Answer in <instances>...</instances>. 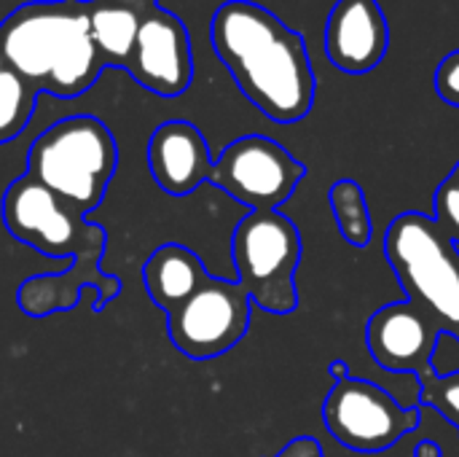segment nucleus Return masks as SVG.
Returning a JSON list of instances; mask_svg holds the SVG:
<instances>
[{
  "mask_svg": "<svg viewBox=\"0 0 459 457\" xmlns=\"http://www.w3.org/2000/svg\"><path fill=\"white\" fill-rule=\"evenodd\" d=\"M108 3H116V5L132 8V11H137L140 16H143V13H148L151 8H156V5H159V0H108Z\"/></svg>",
  "mask_w": 459,
  "mask_h": 457,
  "instance_id": "obj_24",
  "label": "nucleus"
},
{
  "mask_svg": "<svg viewBox=\"0 0 459 457\" xmlns=\"http://www.w3.org/2000/svg\"><path fill=\"white\" fill-rule=\"evenodd\" d=\"M385 259L438 329L459 342V248L428 213H401L385 232Z\"/></svg>",
  "mask_w": 459,
  "mask_h": 457,
  "instance_id": "obj_2",
  "label": "nucleus"
},
{
  "mask_svg": "<svg viewBox=\"0 0 459 457\" xmlns=\"http://www.w3.org/2000/svg\"><path fill=\"white\" fill-rule=\"evenodd\" d=\"M102 67L105 65H102L94 38H91L89 8H86V3H81V11L70 27L67 43H65L43 92H51L56 97H75L97 81Z\"/></svg>",
  "mask_w": 459,
  "mask_h": 457,
  "instance_id": "obj_15",
  "label": "nucleus"
},
{
  "mask_svg": "<svg viewBox=\"0 0 459 457\" xmlns=\"http://www.w3.org/2000/svg\"><path fill=\"white\" fill-rule=\"evenodd\" d=\"M436 92L444 102L459 108V48L449 51L436 70Z\"/></svg>",
  "mask_w": 459,
  "mask_h": 457,
  "instance_id": "obj_21",
  "label": "nucleus"
},
{
  "mask_svg": "<svg viewBox=\"0 0 459 457\" xmlns=\"http://www.w3.org/2000/svg\"><path fill=\"white\" fill-rule=\"evenodd\" d=\"M116 170V140L94 116L51 124L30 148V178L75 210L94 207Z\"/></svg>",
  "mask_w": 459,
  "mask_h": 457,
  "instance_id": "obj_3",
  "label": "nucleus"
},
{
  "mask_svg": "<svg viewBox=\"0 0 459 457\" xmlns=\"http://www.w3.org/2000/svg\"><path fill=\"white\" fill-rule=\"evenodd\" d=\"M148 164L156 183L172 194L186 197L210 180L212 159L204 135L191 121H164L148 143Z\"/></svg>",
  "mask_w": 459,
  "mask_h": 457,
  "instance_id": "obj_13",
  "label": "nucleus"
},
{
  "mask_svg": "<svg viewBox=\"0 0 459 457\" xmlns=\"http://www.w3.org/2000/svg\"><path fill=\"white\" fill-rule=\"evenodd\" d=\"M328 202H331V210H333V218L344 242L352 248H366L371 242L374 224H371V210H368L363 189L355 180L342 178L331 186Z\"/></svg>",
  "mask_w": 459,
  "mask_h": 457,
  "instance_id": "obj_17",
  "label": "nucleus"
},
{
  "mask_svg": "<svg viewBox=\"0 0 459 457\" xmlns=\"http://www.w3.org/2000/svg\"><path fill=\"white\" fill-rule=\"evenodd\" d=\"M250 310L253 299L239 280L207 277L188 302L169 312V337L188 358H218L247 334Z\"/></svg>",
  "mask_w": 459,
  "mask_h": 457,
  "instance_id": "obj_7",
  "label": "nucleus"
},
{
  "mask_svg": "<svg viewBox=\"0 0 459 457\" xmlns=\"http://www.w3.org/2000/svg\"><path fill=\"white\" fill-rule=\"evenodd\" d=\"M390 46V24L377 0H339L323 32L325 57L344 73L374 70Z\"/></svg>",
  "mask_w": 459,
  "mask_h": 457,
  "instance_id": "obj_11",
  "label": "nucleus"
},
{
  "mask_svg": "<svg viewBox=\"0 0 459 457\" xmlns=\"http://www.w3.org/2000/svg\"><path fill=\"white\" fill-rule=\"evenodd\" d=\"M3 215L8 232L16 240L48 256H62L75 242L78 226L59 202V197L30 175L11 183L3 199Z\"/></svg>",
  "mask_w": 459,
  "mask_h": 457,
  "instance_id": "obj_12",
  "label": "nucleus"
},
{
  "mask_svg": "<svg viewBox=\"0 0 459 457\" xmlns=\"http://www.w3.org/2000/svg\"><path fill=\"white\" fill-rule=\"evenodd\" d=\"M277 457H325V453H323V447H320L317 439H312V436H299V439L288 442V444L280 450V455Z\"/></svg>",
  "mask_w": 459,
  "mask_h": 457,
  "instance_id": "obj_22",
  "label": "nucleus"
},
{
  "mask_svg": "<svg viewBox=\"0 0 459 457\" xmlns=\"http://www.w3.org/2000/svg\"><path fill=\"white\" fill-rule=\"evenodd\" d=\"M132 78L159 97H178L191 86L194 57L186 24L164 8H151L140 19L137 43L129 59Z\"/></svg>",
  "mask_w": 459,
  "mask_h": 457,
  "instance_id": "obj_10",
  "label": "nucleus"
},
{
  "mask_svg": "<svg viewBox=\"0 0 459 457\" xmlns=\"http://www.w3.org/2000/svg\"><path fill=\"white\" fill-rule=\"evenodd\" d=\"M328 374L333 377V382H342V380H347V377H352L350 372H347V361H331L328 364Z\"/></svg>",
  "mask_w": 459,
  "mask_h": 457,
  "instance_id": "obj_25",
  "label": "nucleus"
},
{
  "mask_svg": "<svg viewBox=\"0 0 459 457\" xmlns=\"http://www.w3.org/2000/svg\"><path fill=\"white\" fill-rule=\"evenodd\" d=\"M143 280H145L151 299L161 310L175 312L183 302H188L207 283V272L199 256L191 253L188 248L164 245L148 259L143 269Z\"/></svg>",
  "mask_w": 459,
  "mask_h": 457,
  "instance_id": "obj_14",
  "label": "nucleus"
},
{
  "mask_svg": "<svg viewBox=\"0 0 459 457\" xmlns=\"http://www.w3.org/2000/svg\"><path fill=\"white\" fill-rule=\"evenodd\" d=\"M35 92L38 89L32 83L5 65L0 51V143L16 137L27 127L35 110Z\"/></svg>",
  "mask_w": 459,
  "mask_h": 457,
  "instance_id": "obj_18",
  "label": "nucleus"
},
{
  "mask_svg": "<svg viewBox=\"0 0 459 457\" xmlns=\"http://www.w3.org/2000/svg\"><path fill=\"white\" fill-rule=\"evenodd\" d=\"M414 457H444V447L433 439H422L414 450Z\"/></svg>",
  "mask_w": 459,
  "mask_h": 457,
  "instance_id": "obj_23",
  "label": "nucleus"
},
{
  "mask_svg": "<svg viewBox=\"0 0 459 457\" xmlns=\"http://www.w3.org/2000/svg\"><path fill=\"white\" fill-rule=\"evenodd\" d=\"M78 11V0H38L19 5L0 24V51L5 65L35 89H43Z\"/></svg>",
  "mask_w": 459,
  "mask_h": 457,
  "instance_id": "obj_8",
  "label": "nucleus"
},
{
  "mask_svg": "<svg viewBox=\"0 0 459 457\" xmlns=\"http://www.w3.org/2000/svg\"><path fill=\"white\" fill-rule=\"evenodd\" d=\"M328 434L355 453H385L422 423L420 407H403L382 385L347 377L333 382L323 401Z\"/></svg>",
  "mask_w": 459,
  "mask_h": 457,
  "instance_id": "obj_5",
  "label": "nucleus"
},
{
  "mask_svg": "<svg viewBox=\"0 0 459 457\" xmlns=\"http://www.w3.org/2000/svg\"><path fill=\"white\" fill-rule=\"evenodd\" d=\"M433 218L459 248V162L433 194Z\"/></svg>",
  "mask_w": 459,
  "mask_h": 457,
  "instance_id": "obj_20",
  "label": "nucleus"
},
{
  "mask_svg": "<svg viewBox=\"0 0 459 457\" xmlns=\"http://www.w3.org/2000/svg\"><path fill=\"white\" fill-rule=\"evenodd\" d=\"M86 8H89L91 38H94L102 65L129 67L143 16L132 8H124L108 0H89Z\"/></svg>",
  "mask_w": 459,
  "mask_h": 457,
  "instance_id": "obj_16",
  "label": "nucleus"
},
{
  "mask_svg": "<svg viewBox=\"0 0 459 457\" xmlns=\"http://www.w3.org/2000/svg\"><path fill=\"white\" fill-rule=\"evenodd\" d=\"M444 331L414 302H393L377 310L366 326V347L374 361L393 374L422 377L433 369Z\"/></svg>",
  "mask_w": 459,
  "mask_h": 457,
  "instance_id": "obj_9",
  "label": "nucleus"
},
{
  "mask_svg": "<svg viewBox=\"0 0 459 457\" xmlns=\"http://www.w3.org/2000/svg\"><path fill=\"white\" fill-rule=\"evenodd\" d=\"M231 256L239 286L255 307L274 315H288L299 307L296 272L301 264V234L288 215L280 210L247 213L234 229Z\"/></svg>",
  "mask_w": 459,
  "mask_h": 457,
  "instance_id": "obj_4",
  "label": "nucleus"
},
{
  "mask_svg": "<svg viewBox=\"0 0 459 457\" xmlns=\"http://www.w3.org/2000/svg\"><path fill=\"white\" fill-rule=\"evenodd\" d=\"M420 404L436 409L441 417H446L455 428H459V372L422 374L420 377Z\"/></svg>",
  "mask_w": 459,
  "mask_h": 457,
  "instance_id": "obj_19",
  "label": "nucleus"
},
{
  "mask_svg": "<svg viewBox=\"0 0 459 457\" xmlns=\"http://www.w3.org/2000/svg\"><path fill=\"white\" fill-rule=\"evenodd\" d=\"M307 167L277 140L264 135L237 137L212 162L210 180L253 210H277L288 202Z\"/></svg>",
  "mask_w": 459,
  "mask_h": 457,
  "instance_id": "obj_6",
  "label": "nucleus"
},
{
  "mask_svg": "<svg viewBox=\"0 0 459 457\" xmlns=\"http://www.w3.org/2000/svg\"><path fill=\"white\" fill-rule=\"evenodd\" d=\"M210 38L242 94L272 121L296 124L315 105V70L304 40L269 8L229 0L212 13Z\"/></svg>",
  "mask_w": 459,
  "mask_h": 457,
  "instance_id": "obj_1",
  "label": "nucleus"
}]
</instances>
